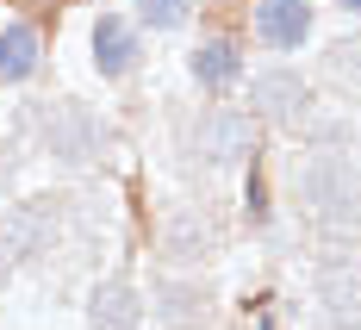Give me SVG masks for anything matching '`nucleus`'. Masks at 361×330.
<instances>
[{"label": "nucleus", "mask_w": 361, "mask_h": 330, "mask_svg": "<svg viewBox=\"0 0 361 330\" xmlns=\"http://www.w3.org/2000/svg\"><path fill=\"white\" fill-rule=\"evenodd\" d=\"M37 69V32L32 25H6L0 32V81H25Z\"/></svg>", "instance_id": "1a4fd4ad"}, {"label": "nucleus", "mask_w": 361, "mask_h": 330, "mask_svg": "<svg viewBox=\"0 0 361 330\" xmlns=\"http://www.w3.org/2000/svg\"><path fill=\"white\" fill-rule=\"evenodd\" d=\"M318 299H324V312H330V330H355L361 324V268L355 262H324Z\"/></svg>", "instance_id": "20e7f679"}, {"label": "nucleus", "mask_w": 361, "mask_h": 330, "mask_svg": "<svg viewBox=\"0 0 361 330\" xmlns=\"http://www.w3.org/2000/svg\"><path fill=\"white\" fill-rule=\"evenodd\" d=\"M250 118L243 112H212L206 125H200V156L212 162V169H231V162H250Z\"/></svg>", "instance_id": "39448f33"}, {"label": "nucleus", "mask_w": 361, "mask_h": 330, "mask_svg": "<svg viewBox=\"0 0 361 330\" xmlns=\"http://www.w3.org/2000/svg\"><path fill=\"white\" fill-rule=\"evenodd\" d=\"M137 318H144L137 287H125V281L94 287V299H87V324H94V330H137Z\"/></svg>", "instance_id": "0eeeda50"}, {"label": "nucleus", "mask_w": 361, "mask_h": 330, "mask_svg": "<svg viewBox=\"0 0 361 330\" xmlns=\"http://www.w3.org/2000/svg\"><path fill=\"white\" fill-rule=\"evenodd\" d=\"M50 237H56V206H50V200H32V206H13V212H0V250H6L13 262L37 256Z\"/></svg>", "instance_id": "7ed1b4c3"}, {"label": "nucleus", "mask_w": 361, "mask_h": 330, "mask_svg": "<svg viewBox=\"0 0 361 330\" xmlns=\"http://www.w3.org/2000/svg\"><path fill=\"white\" fill-rule=\"evenodd\" d=\"M336 75H349V81H361V44H355V50H343V56H336Z\"/></svg>", "instance_id": "2eb2a0df"}, {"label": "nucleus", "mask_w": 361, "mask_h": 330, "mask_svg": "<svg viewBox=\"0 0 361 330\" xmlns=\"http://www.w3.org/2000/svg\"><path fill=\"white\" fill-rule=\"evenodd\" d=\"M187 305H193V293H187V287H169V318H175V324L187 318Z\"/></svg>", "instance_id": "4468645a"}, {"label": "nucleus", "mask_w": 361, "mask_h": 330, "mask_svg": "<svg viewBox=\"0 0 361 330\" xmlns=\"http://www.w3.org/2000/svg\"><path fill=\"white\" fill-rule=\"evenodd\" d=\"M169 243H175V250H206V243H212V237H206V224H193V219H180L175 231H169Z\"/></svg>", "instance_id": "ddd939ff"}, {"label": "nucleus", "mask_w": 361, "mask_h": 330, "mask_svg": "<svg viewBox=\"0 0 361 330\" xmlns=\"http://www.w3.org/2000/svg\"><path fill=\"white\" fill-rule=\"evenodd\" d=\"M299 200H305V212L330 231H343V224H355L361 212V175L349 156H312L305 169H299Z\"/></svg>", "instance_id": "f257e3e1"}, {"label": "nucleus", "mask_w": 361, "mask_h": 330, "mask_svg": "<svg viewBox=\"0 0 361 330\" xmlns=\"http://www.w3.org/2000/svg\"><path fill=\"white\" fill-rule=\"evenodd\" d=\"M44 144L63 162H94L100 156V125L81 106H44Z\"/></svg>", "instance_id": "f03ea898"}, {"label": "nucleus", "mask_w": 361, "mask_h": 330, "mask_svg": "<svg viewBox=\"0 0 361 330\" xmlns=\"http://www.w3.org/2000/svg\"><path fill=\"white\" fill-rule=\"evenodd\" d=\"M6 175H13V149H0V181H6Z\"/></svg>", "instance_id": "dca6fc26"}, {"label": "nucleus", "mask_w": 361, "mask_h": 330, "mask_svg": "<svg viewBox=\"0 0 361 330\" xmlns=\"http://www.w3.org/2000/svg\"><path fill=\"white\" fill-rule=\"evenodd\" d=\"M6 268H13V256H6V250H0V287H6Z\"/></svg>", "instance_id": "f3484780"}, {"label": "nucleus", "mask_w": 361, "mask_h": 330, "mask_svg": "<svg viewBox=\"0 0 361 330\" xmlns=\"http://www.w3.org/2000/svg\"><path fill=\"white\" fill-rule=\"evenodd\" d=\"M250 106L262 112V118H299V106H305V81L293 69H262L250 81Z\"/></svg>", "instance_id": "423d86ee"}, {"label": "nucleus", "mask_w": 361, "mask_h": 330, "mask_svg": "<svg viewBox=\"0 0 361 330\" xmlns=\"http://www.w3.org/2000/svg\"><path fill=\"white\" fill-rule=\"evenodd\" d=\"M343 6H349V13H361V0H343Z\"/></svg>", "instance_id": "a211bd4d"}, {"label": "nucleus", "mask_w": 361, "mask_h": 330, "mask_svg": "<svg viewBox=\"0 0 361 330\" xmlns=\"http://www.w3.org/2000/svg\"><path fill=\"white\" fill-rule=\"evenodd\" d=\"M193 81L200 87H224V81H237V50L218 37V44H206V50H193Z\"/></svg>", "instance_id": "9b49d317"}, {"label": "nucleus", "mask_w": 361, "mask_h": 330, "mask_svg": "<svg viewBox=\"0 0 361 330\" xmlns=\"http://www.w3.org/2000/svg\"><path fill=\"white\" fill-rule=\"evenodd\" d=\"M255 32L268 37V44H281V50H293L299 37L312 32V6L305 0H262L255 6Z\"/></svg>", "instance_id": "6e6552de"}, {"label": "nucleus", "mask_w": 361, "mask_h": 330, "mask_svg": "<svg viewBox=\"0 0 361 330\" xmlns=\"http://www.w3.org/2000/svg\"><path fill=\"white\" fill-rule=\"evenodd\" d=\"M137 13H144V25H156V32H175L180 19H187V0H137Z\"/></svg>", "instance_id": "f8f14e48"}, {"label": "nucleus", "mask_w": 361, "mask_h": 330, "mask_svg": "<svg viewBox=\"0 0 361 330\" xmlns=\"http://www.w3.org/2000/svg\"><path fill=\"white\" fill-rule=\"evenodd\" d=\"M94 63H100V75L131 69V32H125V19H100L94 25Z\"/></svg>", "instance_id": "9d476101"}]
</instances>
